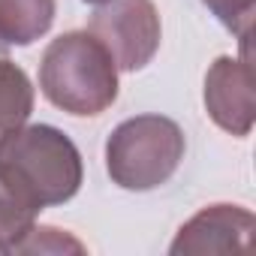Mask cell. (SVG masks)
Instances as JSON below:
<instances>
[{
    "mask_svg": "<svg viewBox=\"0 0 256 256\" xmlns=\"http://www.w3.org/2000/svg\"><path fill=\"white\" fill-rule=\"evenodd\" d=\"M6 54H10V46H6L4 40H0V58H6Z\"/></svg>",
    "mask_w": 256,
    "mask_h": 256,
    "instance_id": "7c38bea8",
    "label": "cell"
},
{
    "mask_svg": "<svg viewBox=\"0 0 256 256\" xmlns=\"http://www.w3.org/2000/svg\"><path fill=\"white\" fill-rule=\"evenodd\" d=\"M256 220L241 205H208L190 217L169 253L175 256H202V253H250Z\"/></svg>",
    "mask_w": 256,
    "mask_h": 256,
    "instance_id": "8992f818",
    "label": "cell"
},
{
    "mask_svg": "<svg viewBox=\"0 0 256 256\" xmlns=\"http://www.w3.org/2000/svg\"><path fill=\"white\" fill-rule=\"evenodd\" d=\"M187 142L181 126L163 114H136L118 124L106 142V172L130 193H148L172 181Z\"/></svg>",
    "mask_w": 256,
    "mask_h": 256,
    "instance_id": "3957f363",
    "label": "cell"
},
{
    "mask_svg": "<svg viewBox=\"0 0 256 256\" xmlns=\"http://www.w3.org/2000/svg\"><path fill=\"white\" fill-rule=\"evenodd\" d=\"M34 112V84L22 66L0 58V133L22 126Z\"/></svg>",
    "mask_w": 256,
    "mask_h": 256,
    "instance_id": "9c48e42d",
    "label": "cell"
},
{
    "mask_svg": "<svg viewBox=\"0 0 256 256\" xmlns=\"http://www.w3.org/2000/svg\"><path fill=\"white\" fill-rule=\"evenodd\" d=\"M114 66L124 72L145 70L160 48V12L151 0H108L102 4L88 24Z\"/></svg>",
    "mask_w": 256,
    "mask_h": 256,
    "instance_id": "277c9868",
    "label": "cell"
},
{
    "mask_svg": "<svg viewBox=\"0 0 256 256\" xmlns=\"http://www.w3.org/2000/svg\"><path fill=\"white\" fill-rule=\"evenodd\" d=\"M54 0H0V40L6 46H30L52 30Z\"/></svg>",
    "mask_w": 256,
    "mask_h": 256,
    "instance_id": "52a82bcc",
    "label": "cell"
},
{
    "mask_svg": "<svg viewBox=\"0 0 256 256\" xmlns=\"http://www.w3.org/2000/svg\"><path fill=\"white\" fill-rule=\"evenodd\" d=\"M0 169L40 208L70 202L84 178L78 148L48 124H22L0 133Z\"/></svg>",
    "mask_w": 256,
    "mask_h": 256,
    "instance_id": "7a4b0ae2",
    "label": "cell"
},
{
    "mask_svg": "<svg viewBox=\"0 0 256 256\" xmlns=\"http://www.w3.org/2000/svg\"><path fill=\"white\" fill-rule=\"evenodd\" d=\"M205 108L220 130L244 139L253 130V66L250 58H217L205 72Z\"/></svg>",
    "mask_w": 256,
    "mask_h": 256,
    "instance_id": "5b68a950",
    "label": "cell"
},
{
    "mask_svg": "<svg viewBox=\"0 0 256 256\" xmlns=\"http://www.w3.org/2000/svg\"><path fill=\"white\" fill-rule=\"evenodd\" d=\"M84 4H94V6H102V4H108V0H84Z\"/></svg>",
    "mask_w": 256,
    "mask_h": 256,
    "instance_id": "4fadbf2b",
    "label": "cell"
},
{
    "mask_svg": "<svg viewBox=\"0 0 256 256\" xmlns=\"http://www.w3.org/2000/svg\"><path fill=\"white\" fill-rule=\"evenodd\" d=\"M12 253H84V244L58 226H34Z\"/></svg>",
    "mask_w": 256,
    "mask_h": 256,
    "instance_id": "8fae6325",
    "label": "cell"
},
{
    "mask_svg": "<svg viewBox=\"0 0 256 256\" xmlns=\"http://www.w3.org/2000/svg\"><path fill=\"white\" fill-rule=\"evenodd\" d=\"M205 6L220 18L226 30H232L241 42V54L250 58V34H253V16L256 0H205Z\"/></svg>",
    "mask_w": 256,
    "mask_h": 256,
    "instance_id": "30bf717a",
    "label": "cell"
},
{
    "mask_svg": "<svg viewBox=\"0 0 256 256\" xmlns=\"http://www.w3.org/2000/svg\"><path fill=\"white\" fill-rule=\"evenodd\" d=\"M40 205L0 169V253H12L18 241L36 226Z\"/></svg>",
    "mask_w": 256,
    "mask_h": 256,
    "instance_id": "ba28073f",
    "label": "cell"
},
{
    "mask_svg": "<svg viewBox=\"0 0 256 256\" xmlns=\"http://www.w3.org/2000/svg\"><path fill=\"white\" fill-rule=\"evenodd\" d=\"M40 88L46 100L66 114L94 118L118 100V66L94 34L72 30L46 48Z\"/></svg>",
    "mask_w": 256,
    "mask_h": 256,
    "instance_id": "6da1fadb",
    "label": "cell"
}]
</instances>
